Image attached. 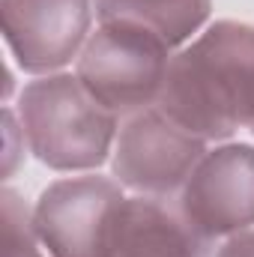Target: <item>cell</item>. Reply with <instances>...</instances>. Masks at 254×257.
Masks as SVG:
<instances>
[{"instance_id":"cell-12","label":"cell","mask_w":254,"mask_h":257,"mask_svg":"<svg viewBox=\"0 0 254 257\" xmlns=\"http://www.w3.org/2000/svg\"><path fill=\"white\" fill-rule=\"evenodd\" d=\"M251 132H254V128H251Z\"/></svg>"},{"instance_id":"cell-11","label":"cell","mask_w":254,"mask_h":257,"mask_svg":"<svg viewBox=\"0 0 254 257\" xmlns=\"http://www.w3.org/2000/svg\"><path fill=\"white\" fill-rule=\"evenodd\" d=\"M215 257H254V230H239V233H233L221 248H218V254Z\"/></svg>"},{"instance_id":"cell-2","label":"cell","mask_w":254,"mask_h":257,"mask_svg":"<svg viewBox=\"0 0 254 257\" xmlns=\"http://www.w3.org/2000/svg\"><path fill=\"white\" fill-rule=\"evenodd\" d=\"M27 150L51 171H96L117 144V117L105 111L78 75H42L18 96Z\"/></svg>"},{"instance_id":"cell-7","label":"cell","mask_w":254,"mask_h":257,"mask_svg":"<svg viewBox=\"0 0 254 257\" xmlns=\"http://www.w3.org/2000/svg\"><path fill=\"white\" fill-rule=\"evenodd\" d=\"M177 203L206 239L248 230L254 224V147L224 144L206 150Z\"/></svg>"},{"instance_id":"cell-6","label":"cell","mask_w":254,"mask_h":257,"mask_svg":"<svg viewBox=\"0 0 254 257\" xmlns=\"http://www.w3.org/2000/svg\"><path fill=\"white\" fill-rule=\"evenodd\" d=\"M3 39L27 75H54L90 39V0H0Z\"/></svg>"},{"instance_id":"cell-4","label":"cell","mask_w":254,"mask_h":257,"mask_svg":"<svg viewBox=\"0 0 254 257\" xmlns=\"http://www.w3.org/2000/svg\"><path fill=\"white\" fill-rule=\"evenodd\" d=\"M203 156L206 141L177 126L159 108H147L120 128L111 168L123 189L168 197L186 186Z\"/></svg>"},{"instance_id":"cell-5","label":"cell","mask_w":254,"mask_h":257,"mask_svg":"<svg viewBox=\"0 0 254 257\" xmlns=\"http://www.w3.org/2000/svg\"><path fill=\"white\" fill-rule=\"evenodd\" d=\"M123 186L108 177H69L51 183L33 206V224L51 257H102Z\"/></svg>"},{"instance_id":"cell-10","label":"cell","mask_w":254,"mask_h":257,"mask_svg":"<svg viewBox=\"0 0 254 257\" xmlns=\"http://www.w3.org/2000/svg\"><path fill=\"white\" fill-rule=\"evenodd\" d=\"M0 203H3V257H51L36 233L33 209L24 203V197L6 186L0 192Z\"/></svg>"},{"instance_id":"cell-3","label":"cell","mask_w":254,"mask_h":257,"mask_svg":"<svg viewBox=\"0 0 254 257\" xmlns=\"http://www.w3.org/2000/svg\"><path fill=\"white\" fill-rule=\"evenodd\" d=\"M174 48L150 27L102 21L78 54V81L114 117L156 108Z\"/></svg>"},{"instance_id":"cell-1","label":"cell","mask_w":254,"mask_h":257,"mask_svg":"<svg viewBox=\"0 0 254 257\" xmlns=\"http://www.w3.org/2000/svg\"><path fill=\"white\" fill-rule=\"evenodd\" d=\"M156 108L200 141L254 128V24L215 21L180 48Z\"/></svg>"},{"instance_id":"cell-9","label":"cell","mask_w":254,"mask_h":257,"mask_svg":"<svg viewBox=\"0 0 254 257\" xmlns=\"http://www.w3.org/2000/svg\"><path fill=\"white\" fill-rule=\"evenodd\" d=\"M212 12V0H96L99 21H132L159 33L171 48L189 42Z\"/></svg>"},{"instance_id":"cell-8","label":"cell","mask_w":254,"mask_h":257,"mask_svg":"<svg viewBox=\"0 0 254 257\" xmlns=\"http://www.w3.org/2000/svg\"><path fill=\"white\" fill-rule=\"evenodd\" d=\"M209 242L183 215L180 203L135 194L117 206L102 257H209Z\"/></svg>"}]
</instances>
